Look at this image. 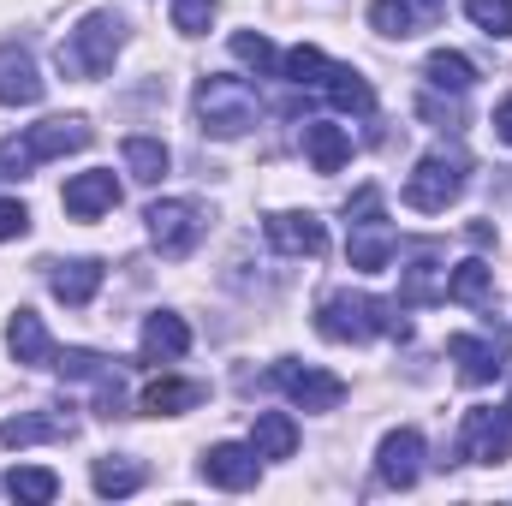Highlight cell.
<instances>
[{
  "mask_svg": "<svg viewBox=\"0 0 512 506\" xmlns=\"http://www.w3.org/2000/svg\"><path fill=\"white\" fill-rule=\"evenodd\" d=\"M316 328L340 346H364L376 334H399L405 340V322H399V304L370 298V292H328L322 310H316Z\"/></svg>",
  "mask_w": 512,
  "mask_h": 506,
  "instance_id": "obj_1",
  "label": "cell"
},
{
  "mask_svg": "<svg viewBox=\"0 0 512 506\" xmlns=\"http://www.w3.org/2000/svg\"><path fill=\"white\" fill-rule=\"evenodd\" d=\"M447 358L459 364L465 381H495L501 370H507L512 346H507L501 328H495V334H453V340H447Z\"/></svg>",
  "mask_w": 512,
  "mask_h": 506,
  "instance_id": "obj_10",
  "label": "cell"
},
{
  "mask_svg": "<svg viewBox=\"0 0 512 506\" xmlns=\"http://www.w3.org/2000/svg\"><path fill=\"white\" fill-rule=\"evenodd\" d=\"M262 233H268V245H274L280 256H322V245H328V227H322L316 215H298V209L268 215Z\"/></svg>",
  "mask_w": 512,
  "mask_h": 506,
  "instance_id": "obj_13",
  "label": "cell"
},
{
  "mask_svg": "<svg viewBox=\"0 0 512 506\" xmlns=\"http://www.w3.org/2000/svg\"><path fill=\"white\" fill-rule=\"evenodd\" d=\"M6 352H12L18 364H30V370L54 364V340H48V328H42L36 310H18V316L6 322Z\"/></svg>",
  "mask_w": 512,
  "mask_h": 506,
  "instance_id": "obj_17",
  "label": "cell"
},
{
  "mask_svg": "<svg viewBox=\"0 0 512 506\" xmlns=\"http://www.w3.org/2000/svg\"><path fill=\"white\" fill-rule=\"evenodd\" d=\"M24 233H30V209L18 197H0V245L6 239H24Z\"/></svg>",
  "mask_w": 512,
  "mask_h": 506,
  "instance_id": "obj_36",
  "label": "cell"
},
{
  "mask_svg": "<svg viewBox=\"0 0 512 506\" xmlns=\"http://www.w3.org/2000/svg\"><path fill=\"white\" fill-rule=\"evenodd\" d=\"M120 48H126V18L120 12H90L60 42V72H72V78H108Z\"/></svg>",
  "mask_w": 512,
  "mask_h": 506,
  "instance_id": "obj_3",
  "label": "cell"
},
{
  "mask_svg": "<svg viewBox=\"0 0 512 506\" xmlns=\"http://www.w3.org/2000/svg\"><path fill=\"white\" fill-rule=\"evenodd\" d=\"M185 352H191V328H185V316L155 310V316L143 322V364H173V358H185Z\"/></svg>",
  "mask_w": 512,
  "mask_h": 506,
  "instance_id": "obj_16",
  "label": "cell"
},
{
  "mask_svg": "<svg viewBox=\"0 0 512 506\" xmlns=\"http://www.w3.org/2000/svg\"><path fill=\"white\" fill-rule=\"evenodd\" d=\"M376 477H382L387 489H411V483L423 477V435H417V429H393V435H382Z\"/></svg>",
  "mask_w": 512,
  "mask_h": 506,
  "instance_id": "obj_12",
  "label": "cell"
},
{
  "mask_svg": "<svg viewBox=\"0 0 512 506\" xmlns=\"http://www.w3.org/2000/svg\"><path fill=\"white\" fill-rule=\"evenodd\" d=\"M459 447L471 465H507L512 459V417L495 405H471L459 423Z\"/></svg>",
  "mask_w": 512,
  "mask_h": 506,
  "instance_id": "obj_8",
  "label": "cell"
},
{
  "mask_svg": "<svg viewBox=\"0 0 512 506\" xmlns=\"http://www.w3.org/2000/svg\"><path fill=\"white\" fill-rule=\"evenodd\" d=\"M507 417H512V399H507Z\"/></svg>",
  "mask_w": 512,
  "mask_h": 506,
  "instance_id": "obj_39",
  "label": "cell"
},
{
  "mask_svg": "<svg viewBox=\"0 0 512 506\" xmlns=\"http://www.w3.org/2000/svg\"><path fill=\"white\" fill-rule=\"evenodd\" d=\"M471 24H483L489 36H512V0H465Z\"/></svg>",
  "mask_w": 512,
  "mask_h": 506,
  "instance_id": "obj_34",
  "label": "cell"
},
{
  "mask_svg": "<svg viewBox=\"0 0 512 506\" xmlns=\"http://www.w3.org/2000/svg\"><path fill=\"white\" fill-rule=\"evenodd\" d=\"M411 6H417L423 18H441V12H447V0H411Z\"/></svg>",
  "mask_w": 512,
  "mask_h": 506,
  "instance_id": "obj_38",
  "label": "cell"
},
{
  "mask_svg": "<svg viewBox=\"0 0 512 506\" xmlns=\"http://www.w3.org/2000/svg\"><path fill=\"white\" fill-rule=\"evenodd\" d=\"M6 495H12V501L42 506V501H54V495H60V477H54V471H42V465H12V471H6Z\"/></svg>",
  "mask_w": 512,
  "mask_h": 506,
  "instance_id": "obj_29",
  "label": "cell"
},
{
  "mask_svg": "<svg viewBox=\"0 0 512 506\" xmlns=\"http://www.w3.org/2000/svg\"><path fill=\"white\" fill-rule=\"evenodd\" d=\"M465 173H471V161H465L459 149H429V155L411 167V179H405V203L423 209V215H441L447 203H459Z\"/></svg>",
  "mask_w": 512,
  "mask_h": 506,
  "instance_id": "obj_6",
  "label": "cell"
},
{
  "mask_svg": "<svg viewBox=\"0 0 512 506\" xmlns=\"http://www.w3.org/2000/svg\"><path fill=\"white\" fill-rule=\"evenodd\" d=\"M48 286H54V298H60V304L84 310V304L102 292V262H96V256H72V262H54V268H48Z\"/></svg>",
  "mask_w": 512,
  "mask_h": 506,
  "instance_id": "obj_15",
  "label": "cell"
},
{
  "mask_svg": "<svg viewBox=\"0 0 512 506\" xmlns=\"http://www.w3.org/2000/svg\"><path fill=\"white\" fill-rule=\"evenodd\" d=\"M84 143H90V126L84 120H42V126H30V131H18V137L0 143V173L18 179V173H30L42 161L66 155V149H84Z\"/></svg>",
  "mask_w": 512,
  "mask_h": 506,
  "instance_id": "obj_4",
  "label": "cell"
},
{
  "mask_svg": "<svg viewBox=\"0 0 512 506\" xmlns=\"http://www.w3.org/2000/svg\"><path fill=\"white\" fill-rule=\"evenodd\" d=\"M60 435H72V417H60V411H18V417H6L0 423V447H36V441H60Z\"/></svg>",
  "mask_w": 512,
  "mask_h": 506,
  "instance_id": "obj_18",
  "label": "cell"
},
{
  "mask_svg": "<svg viewBox=\"0 0 512 506\" xmlns=\"http://www.w3.org/2000/svg\"><path fill=\"white\" fill-rule=\"evenodd\" d=\"M268 381L292 399V405H304V411H334L340 399H346V381L328 376V370H316V364H292V358H280Z\"/></svg>",
  "mask_w": 512,
  "mask_h": 506,
  "instance_id": "obj_9",
  "label": "cell"
},
{
  "mask_svg": "<svg viewBox=\"0 0 512 506\" xmlns=\"http://www.w3.org/2000/svg\"><path fill=\"white\" fill-rule=\"evenodd\" d=\"M423 78H429L435 90H453V96H465V90L477 84V66H471L465 54H453V48H435V54L423 60Z\"/></svg>",
  "mask_w": 512,
  "mask_h": 506,
  "instance_id": "obj_24",
  "label": "cell"
},
{
  "mask_svg": "<svg viewBox=\"0 0 512 506\" xmlns=\"http://www.w3.org/2000/svg\"><path fill=\"white\" fill-rule=\"evenodd\" d=\"M304 155H310L316 173H340V167L352 161V137L340 126H328V120H310V126H304Z\"/></svg>",
  "mask_w": 512,
  "mask_h": 506,
  "instance_id": "obj_20",
  "label": "cell"
},
{
  "mask_svg": "<svg viewBox=\"0 0 512 506\" xmlns=\"http://www.w3.org/2000/svg\"><path fill=\"white\" fill-rule=\"evenodd\" d=\"M489 292H495V268L483 256H471V262H459L447 274V298L453 304H489Z\"/></svg>",
  "mask_w": 512,
  "mask_h": 506,
  "instance_id": "obj_25",
  "label": "cell"
},
{
  "mask_svg": "<svg viewBox=\"0 0 512 506\" xmlns=\"http://www.w3.org/2000/svg\"><path fill=\"white\" fill-rule=\"evenodd\" d=\"M54 370H60L66 381H114L120 376V364L102 358V352H90V346H66V352H54Z\"/></svg>",
  "mask_w": 512,
  "mask_h": 506,
  "instance_id": "obj_26",
  "label": "cell"
},
{
  "mask_svg": "<svg viewBox=\"0 0 512 506\" xmlns=\"http://www.w3.org/2000/svg\"><path fill=\"white\" fill-rule=\"evenodd\" d=\"M495 137H501V143H512V96L495 108Z\"/></svg>",
  "mask_w": 512,
  "mask_h": 506,
  "instance_id": "obj_37",
  "label": "cell"
},
{
  "mask_svg": "<svg viewBox=\"0 0 512 506\" xmlns=\"http://www.w3.org/2000/svg\"><path fill=\"white\" fill-rule=\"evenodd\" d=\"M370 24H376L382 36H399V42H405V36L417 30V6H411V0H376V6H370Z\"/></svg>",
  "mask_w": 512,
  "mask_h": 506,
  "instance_id": "obj_32",
  "label": "cell"
},
{
  "mask_svg": "<svg viewBox=\"0 0 512 506\" xmlns=\"http://www.w3.org/2000/svg\"><path fill=\"white\" fill-rule=\"evenodd\" d=\"M167 161H173V155H167V143H161V137H143V131L126 137V167H131V179H137V185H155V179L167 173Z\"/></svg>",
  "mask_w": 512,
  "mask_h": 506,
  "instance_id": "obj_27",
  "label": "cell"
},
{
  "mask_svg": "<svg viewBox=\"0 0 512 506\" xmlns=\"http://www.w3.org/2000/svg\"><path fill=\"white\" fill-rule=\"evenodd\" d=\"M233 54L251 66V72H274L280 66V54H274V42L262 36V30H233Z\"/></svg>",
  "mask_w": 512,
  "mask_h": 506,
  "instance_id": "obj_33",
  "label": "cell"
},
{
  "mask_svg": "<svg viewBox=\"0 0 512 506\" xmlns=\"http://www.w3.org/2000/svg\"><path fill=\"white\" fill-rule=\"evenodd\" d=\"M256 114H262V96H256L251 78H221V72H209L203 84H197V120L209 137H245L256 126Z\"/></svg>",
  "mask_w": 512,
  "mask_h": 506,
  "instance_id": "obj_2",
  "label": "cell"
},
{
  "mask_svg": "<svg viewBox=\"0 0 512 506\" xmlns=\"http://www.w3.org/2000/svg\"><path fill=\"white\" fill-rule=\"evenodd\" d=\"M447 298V280H435V262H411L405 268V286H399V304H441Z\"/></svg>",
  "mask_w": 512,
  "mask_h": 506,
  "instance_id": "obj_31",
  "label": "cell"
},
{
  "mask_svg": "<svg viewBox=\"0 0 512 506\" xmlns=\"http://www.w3.org/2000/svg\"><path fill=\"white\" fill-rule=\"evenodd\" d=\"M322 96H328L340 114H376V90H370V78H358L352 66H334L328 84H322Z\"/></svg>",
  "mask_w": 512,
  "mask_h": 506,
  "instance_id": "obj_23",
  "label": "cell"
},
{
  "mask_svg": "<svg viewBox=\"0 0 512 506\" xmlns=\"http://www.w3.org/2000/svg\"><path fill=\"white\" fill-rule=\"evenodd\" d=\"M256 447H239V441H215L209 453H203V477L215 483V489H251L256 483Z\"/></svg>",
  "mask_w": 512,
  "mask_h": 506,
  "instance_id": "obj_14",
  "label": "cell"
},
{
  "mask_svg": "<svg viewBox=\"0 0 512 506\" xmlns=\"http://www.w3.org/2000/svg\"><path fill=\"white\" fill-rule=\"evenodd\" d=\"M90 477H96V495H131V489H143V465L137 459H114V453L96 459Z\"/></svg>",
  "mask_w": 512,
  "mask_h": 506,
  "instance_id": "obj_30",
  "label": "cell"
},
{
  "mask_svg": "<svg viewBox=\"0 0 512 506\" xmlns=\"http://www.w3.org/2000/svg\"><path fill=\"white\" fill-rule=\"evenodd\" d=\"M149 245L161 256H191L197 251V239L209 233V209L203 203H191V197H161V203H149Z\"/></svg>",
  "mask_w": 512,
  "mask_h": 506,
  "instance_id": "obj_7",
  "label": "cell"
},
{
  "mask_svg": "<svg viewBox=\"0 0 512 506\" xmlns=\"http://www.w3.org/2000/svg\"><path fill=\"white\" fill-rule=\"evenodd\" d=\"M42 102V78H36V60L18 48L0 54V108H36Z\"/></svg>",
  "mask_w": 512,
  "mask_h": 506,
  "instance_id": "obj_19",
  "label": "cell"
},
{
  "mask_svg": "<svg viewBox=\"0 0 512 506\" xmlns=\"http://www.w3.org/2000/svg\"><path fill=\"white\" fill-rule=\"evenodd\" d=\"M191 405H203V381H173V376L149 381L143 399H137V411H149V417H179Z\"/></svg>",
  "mask_w": 512,
  "mask_h": 506,
  "instance_id": "obj_21",
  "label": "cell"
},
{
  "mask_svg": "<svg viewBox=\"0 0 512 506\" xmlns=\"http://www.w3.org/2000/svg\"><path fill=\"white\" fill-rule=\"evenodd\" d=\"M251 447H256V459H292L298 453V423L286 411H262L251 429Z\"/></svg>",
  "mask_w": 512,
  "mask_h": 506,
  "instance_id": "obj_22",
  "label": "cell"
},
{
  "mask_svg": "<svg viewBox=\"0 0 512 506\" xmlns=\"http://www.w3.org/2000/svg\"><path fill=\"white\" fill-rule=\"evenodd\" d=\"M114 203H120V179H114L108 167H90V173L66 179V191H60V209H66L72 221H96V215H108Z\"/></svg>",
  "mask_w": 512,
  "mask_h": 506,
  "instance_id": "obj_11",
  "label": "cell"
},
{
  "mask_svg": "<svg viewBox=\"0 0 512 506\" xmlns=\"http://www.w3.org/2000/svg\"><path fill=\"white\" fill-rule=\"evenodd\" d=\"M280 72H286V84H292V90H322V84H328V72H334V60H328L322 48H292V54L280 60Z\"/></svg>",
  "mask_w": 512,
  "mask_h": 506,
  "instance_id": "obj_28",
  "label": "cell"
},
{
  "mask_svg": "<svg viewBox=\"0 0 512 506\" xmlns=\"http://www.w3.org/2000/svg\"><path fill=\"white\" fill-rule=\"evenodd\" d=\"M346 215H352V233H346V256H352V268L358 274H382L387 262H393V227H387L382 215V191L376 185H364L352 203H346Z\"/></svg>",
  "mask_w": 512,
  "mask_h": 506,
  "instance_id": "obj_5",
  "label": "cell"
},
{
  "mask_svg": "<svg viewBox=\"0 0 512 506\" xmlns=\"http://www.w3.org/2000/svg\"><path fill=\"white\" fill-rule=\"evenodd\" d=\"M215 24V0H173V30L179 36H203Z\"/></svg>",
  "mask_w": 512,
  "mask_h": 506,
  "instance_id": "obj_35",
  "label": "cell"
}]
</instances>
